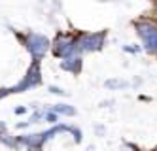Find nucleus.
<instances>
[{
  "label": "nucleus",
  "instance_id": "5",
  "mask_svg": "<svg viewBox=\"0 0 157 151\" xmlns=\"http://www.w3.org/2000/svg\"><path fill=\"white\" fill-rule=\"evenodd\" d=\"M46 121L48 123H53V125H57L59 123V113H55V111H46Z\"/></svg>",
  "mask_w": 157,
  "mask_h": 151
},
{
  "label": "nucleus",
  "instance_id": "4",
  "mask_svg": "<svg viewBox=\"0 0 157 151\" xmlns=\"http://www.w3.org/2000/svg\"><path fill=\"white\" fill-rule=\"evenodd\" d=\"M106 87H108V89H125V87H127V81H121V79H108V81H106Z\"/></svg>",
  "mask_w": 157,
  "mask_h": 151
},
{
  "label": "nucleus",
  "instance_id": "9",
  "mask_svg": "<svg viewBox=\"0 0 157 151\" xmlns=\"http://www.w3.org/2000/svg\"><path fill=\"white\" fill-rule=\"evenodd\" d=\"M29 151H42V149H29Z\"/></svg>",
  "mask_w": 157,
  "mask_h": 151
},
{
  "label": "nucleus",
  "instance_id": "8",
  "mask_svg": "<svg viewBox=\"0 0 157 151\" xmlns=\"http://www.w3.org/2000/svg\"><path fill=\"white\" fill-rule=\"evenodd\" d=\"M95 132L97 134H104V126H95Z\"/></svg>",
  "mask_w": 157,
  "mask_h": 151
},
{
  "label": "nucleus",
  "instance_id": "3",
  "mask_svg": "<svg viewBox=\"0 0 157 151\" xmlns=\"http://www.w3.org/2000/svg\"><path fill=\"white\" fill-rule=\"evenodd\" d=\"M49 110L55 111V113H59V115H70V117L76 115V110L72 106H66V104H55V106H51Z\"/></svg>",
  "mask_w": 157,
  "mask_h": 151
},
{
  "label": "nucleus",
  "instance_id": "10",
  "mask_svg": "<svg viewBox=\"0 0 157 151\" xmlns=\"http://www.w3.org/2000/svg\"><path fill=\"white\" fill-rule=\"evenodd\" d=\"M153 151H157V149H153Z\"/></svg>",
  "mask_w": 157,
  "mask_h": 151
},
{
  "label": "nucleus",
  "instance_id": "1",
  "mask_svg": "<svg viewBox=\"0 0 157 151\" xmlns=\"http://www.w3.org/2000/svg\"><path fill=\"white\" fill-rule=\"evenodd\" d=\"M19 38H21V42L25 43V47L30 51V55L34 57L36 61L42 59L44 53H46L48 47H49V42H48V38L44 36V34L29 32V34H25V36H19Z\"/></svg>",
  "mask_w": 157,
  "mask_h": 151
},
{
  "label": "nucleus",
  "instance_id": "7",
  "mask_svg": "<svg viewBox=\"0 0 157 151\" xmlns=\"http://www.w3.org/2000/svg\"><path fill=\"white\" fill-rule=\"evenodd\" d=\"M15 113H17V115H21V113H27V108H25V106H19V108H15Z\"/></svg>",
  "mask_w": 157,
  "mask_h": 151
},
{
  "label": "nucleus",
  "instance_id": "6",
  "mask_svg": "<svg viewBox=\"0 0 157 151\" xmlns=\"http://www.w3.org/2000/svg\"><path fill=\"white\" fill-rule=\"evenodd\" d=\"M49 92H53V95H61V96H64V95H66V92H64L63 89H59V87H53V85L49 87Z\"/></svg>",
  "mask_w": 157,
  "mask_h": 151
},
{
  "label": "nucleus",
  "instance_id": "2",
  "mask_svg": "<svg viewBox=\"0 0 157 151\" xmlns=\"http://www.w3.org/2000/svg\"><path fill=\"white\" fill-rule=\"evenodd\" d=\"M40 83H42V77H40V64H38V61H34V64L29 68L25 79L21 81V83H19L13 91H15V92H21V91L29 89V87H36V85H40Z\"/></svg>",
  "mask_w": 157,
  "mask_h": 151
}]
</instances>
